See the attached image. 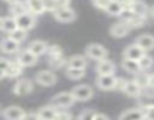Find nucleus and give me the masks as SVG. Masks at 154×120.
Wrapping results in <instances>:
<instances>
[{
    "mask_svg": "<svg viewBox=\"0 0 154 120\" xmlns=\"http://www.w3.org/2000/svg\"><path fill=\"white\" fill-rule=\"evenodd\" d=\"M124 5L120 2V0H111L105 9V12L111 17H121V14L124 12Z\"/></svg>",
    "mask_w": 154,
    "mask_h": 120,
    "instance_id": "nucleus-22",
    "label": "nucleus"
},
{
    "mask_svg": "<svg viewBox=\"0 0 154 120\" xmlns=\"http://www.w3.org/2000/svg\"><path fill=\"white\" fill-rule=\"evenodd\" d=\"M121 68H123L126 72L133 74V75H136L138 72H141V69H139V63H138L136 60L123 59V60H121Z\"/></svg>",
    "mask_w": 154,
    "mask_h": 120,
    "instance_id": "nucleus-27",
    "label": "nucleus"
},
{
    "mask_svg": "<svg viewBox=\"0 0 154 120\" xmlns=\"http://www.w3.org/2000/svg\"><path fill=\"white\" fill-rule=\"evenodd\" d=\"M26 5H27V11L35 17H39L47 12L44 0H26Z\"/></svg>",
    "mask_w": 154,
    "mask_h": 120,
    "instance_id": "nucleus-18",
    "label": "nucleus"
},
{
    "mask_svg": "<svg viewBox=\"0 0 154 120\" xmlns=\"http://www.w3.org/2000/svg\"><path fill=\"white\" fill-rule=\"evenodd\" d=\"M150 87H153L154 89V74L150 75Z\"/></svg>",
    "mask_w": 154,
    "mask_h": 120,
    "instance_id": "nucleus-45",
    "label": "nucleus"
},
{
    "mask_svg": "<svg viewBox=\"0 0 154 120\" xmlns=\"http://www.w3.org/2000/svg\"><path fill=\"white\" fill-rule=\"evenodd\" d=\"M130 30H132V27H130V24L129 23H126V21H118V23H114L112 26H111V29H109V33H111V36L112 38H126L129 33H130Z\"/></svg>",
    "mask_w": 154,
    "mask_h": 120,
    "instance_id": "nucleus-8",
    "label": "nucleus"
},
{
    "mask_svg": "<svg viewBox=\"0 0 154 120\" xmlns=\"http://www.w3.org/2000/svg\"><path fill=\"white\" fill-rule=\"evenodd\" d=\"M118 120H145V113L142 107L138 108H129L126 111L121 113V116L118 117Z\"/></svg>",
    "mask_w": 154,
    "mask_h": 120,
    "instance_id": "nucleus-17",
    "label": "nucleus"
},
{
    "mask_svg": "<svg viewBox=\"0 0 154 120\" xmlns=\"http://www.w3.org/2000/svg\"><path fill=\"white\" fill-rule=\"evenodd\" d=\"M66 77L72 81H79L85 77V69H76V68H66Z\"/></svg>",
    "mask_w": 154,
    "mask_h": 120,
    "instance_id": "nucleus-29",
    "label": "nucleus"
},
{
    "mask_svg": "<svg viewBox=\"0 0 154 120\" xmlns=\"http://www.w3.org/2000/svg\"><path fill=\"white\" fill-rule=\"evenodd\" d=\"M72 95H73L76 102H87L94 96V90L88 84H79V86L72 89Z\"/></svg>",
    "mask_w": 154,
    "mask_h": 120,
    "instance_id": "nucleus-3",
    "label": "nucleus"
},
{
    "mask_svg": "<svg viewBox=\"0 0 154 120\" xmlns=\"http://www.w3.org/2000/svg\"><path fill=\"white\" fill-rule=\"evenodd\" d=\"M91 2H93V5H94L97 9L105 11V9H106V6H108V3H109L111 0H91Z\"/></svg>",
    "mask_w": 154,
    "mask_h": 120,
    "instance_id": "nucleus-37",
    "label": "nucleus"
},
{
    "mask_svg": "<svg viewBox=\"0 0 154 120\" xmlns=\"http://www.w3.org/2000/svg\"><path fill=\"white\" fill-rule=\"evenodd\" d=\"M117 77L115 75H100L96 80V84L100 90H115L117 87Z\"/></svg>",
    "mask_w": 154,
    "mask_h": 120,
    "instance_id": "nucleus-12",
    "label": "nucleus"
},
{
    "mask_svg": "<svg viewBox=\"0 0 154 120\" xmlns=\"http://www.w3.org/2000/svg\"><path fill=\"white\" fill-rule=\"evenodd\" d=\"M54 120H73V117H72V114H70L69 111H66V110H58L57 114H55V117H54Z\"/></svg>",
    "mask_w": 154,
    "mask_h": 120,
    "instance_id": "nucleus-34",
    "label": "nucleus"
},
{
    "mask_svg": "<svg viewBox=\"0 0 154 120\" xmlns=\"http://www.w3.org/2000/svg\"><path fill=\"white\" fill-rule=\"evenodd\" d=\"M57 111H58V110L50 104V105L41 107L39 111H38V114H39V119L41 120H54L55 114H57Z\"/></svg>",
    "mask_w": 154,
    "mask_h": 120,
    "instance_id": "nucleus-25",
    "label": "nucleus"
},
{
    "mask_svg": "<svg viewBox=\"0 0 154 120\" xmlns=\"http://www.w3.org/2000/svg\"><path fill=\"white\" fill-rule=\"evenodd\" d=\"M136 45H139L145 53L147 51H153L154 50V36L150 33H144V35H139L135 41Z\"/></svg>",
    "mask_w": 154,
    "mask_h": 120,
    "instance_id": "nucleus-19",
    "label": "nucleus"
},
{
    "mask_svg": "<svg viewBox=\"0 0 154 120\" xmlns=\"http://www.w3.org/2000/svg\"><path fill=\"white\" fill-rule=\"evenodd\" d=\"M145 54H147V53H145L139 45H136V44H130V45H127V47L124 48V51H123V59L136 60V62H139Z\"/></svg>",
    "mask_w": 154,
    "mask_h": 120,
    "instance_id": "nucleus-9",
    "label": "nucleus"
},
{
    "mask_svg": "<svg viewBox=\"0 0 154 120\" xmlns=\"http://www.w3.org/2000/svg\"><path fill=\"white\" fill-rule=\"evenodd\" d=\"M96 72L97 75H114L115 74V63L109 59H103L97 62L96 65Z\"/></svg>",
    "mask_w": 154,
    "mask_h": 120,
    "instance_id": "nucleus-15",
    "label": "nucleus"
},
{
    "mask_svg": "<svg viewBox=\"0 0 154 120\" xmlns=\"http://www.w3.org/2000/svg\"><path fill=\"white\" fill-rule=\"evenodd\" d=\"M9 12H11L12 17L17 18V17H20V15L29 12V11H27V5H26V2H18V3L9 5Z\"/></svg>",
    "mask_w": 154,
    "mask_h": 120,
    "instance_id": "nucleus-28",
    "label": "nucleus"
},
{
    "mask_svg": "<svg viewBox=\"0 0 154 120\" xmlns=\"http://www.w3.org/2000/svg\"><path fill=\"white\" fill-rule=\"evenodd\" d=\"M23 120H41V119H39V114L38 113H26Z\"/></svg>",
    "mask_w": 154,
    "mask_h": 120,
    "instance_id": "nucleus-40",
    "label": "nucleus"
},
{
    "mask_svg": "<svg viewBox=\"0 0 154 120\" xmlns=\"http://www.w3.org/2000/svg\"><path fill=\"white\" fill-rule=\"evenodd\" d=\"M48 48H50V45H48L45 41H42V39H35V41H32V42L27 45V50H29L30 53H33L36 57H41V56L47 54Z\"/></svg>",
    "mask_w": 154,
    "mask_h": 120,
    "instance_id": "nucleus-11",
    "label": "nucleus"
},
{
    "mask_svg": "<svg viewBox=\"0 0 154 120\" xmlns=\"http://www.w3.org/2000/svg\"><path fill=\"white\" fill-rule=\"evenodd\" d=\"M126 83H127V80H124V78H118V80H117V87H115V90L123 92V89H124Z\"/></svg>",
    "mask_w": 154,
    "mask_h": 120,
    "instance_id": "nucleus-41",
    "label": "nucleus"
},
{
    "mask_svg": "<svg viewBox=\"0 0 154 120\" xmlns=\"http://www.w3.org/2000/svg\"><path fill=\"white\" fill-rule=\"evenodd\" d=\"M23 66H21V63L18 62V60H11V65H9V68H8V71L5 72V77L6 78H18L21 74H23Z\"/></svg>",
    "mask_w": 154,
    "mask_h": 120,
    "instance_id": "nucleus-23",
    "label": "nucleus"
},
{
    "mask_svg": "<svg viewBox=\"0 0 154 120\" xmlns=\"http://www.w3.org/2000/svg\"><path fill=\"white\" fill-rule=\"evenodd\" d=\"M123 93H126L130 98H139L141 93H142V89L135 80H127V83L123 89Z\"/></svg>",
    "mask_w": 154,
    "mask_h": 120,
    "instance_id": "nucleus-21",
    "label": "nucleus"
},
{
    "mask_svg": "<svg viewBox=\"0 0 154 120\" xmlns=\"http://www.w3.org/2000/svg\"><path fill=\"white\" fill-rule=\"evenodd\" d=\"M130 9H132L136 15L144 17V18H147V17L150 15V8H148L142 0H133V3H132Z\"/></svg>",
    "mask_w": 154,
    "mask_h": 120,
    "instance_id": "nucleus-24",
    "label": "nucleus"
},
{
    "mask_svg": "<svg viewBox=\"0 0 154 120\" xmlns=\"http://www.w3.org/2000/svg\"><path fill=\"white\" fill-rule=\"evenodd\" d=\"M2 24H3V18L0 17V30H2Z\"/></svg>",
    "mask_w": 154,
    "mask_h": 120,
    "instance_id": "nucleus-48",
    "label": "nucleus"
},
{
    "mask_svg": "<svg viewBox=\"0 0 154 120\" xmlns=\"http://www.w3.org/2000/svg\"><path fill=\"white\" fill-rule=\"evenodd\" d=\"M2 114H3L5 120H23L26 111L21 107H18V105H9V107H6L3 110Z\"/></svg>",
    "mask_w": 154,
    "mask_h": 120,
    "instance_id": "nucleus-13",
    "label": "nucleus"
},
{
    "mask_svg": "<svg viewBox=\"0 0 154 120\" xmlns=\"http://www.w3.org/2000/svg\"><path fill=\"white\" fill-rule=\"evenodd\" d=\"M20 45L21 44H18V42H15L12 38H5V39H2V42H0V50L5 53V54H18L21 50H20Z\"/></svg>",
    "mask_w": 154,
    "mask_h": 120,
    "instance_id": "nucleus-16",
    "label": "nucleus"
},
{
    "mask_svg": "<svg viewBox=\"0 0 154 120\" xmlns=\"http://www.w3.org/2000/svg\"><path fill=\"white\" fill-rule=\"evenodd\" d=\"M45 2V9L48 12H54L57 8H60L61 5L58 3V0H44Z\"/></svg>",
    "mask_w": 154,
    "mask_h": 120,
    "instance_id": "nucleus-35",
    "label": "nucleus"
},
{
    "mask_svg": "<svg viewBox=\"0 0 154 120\" xmlns=\"http://www.w3.org/2000/svg\"><path fill=\"white\" fill-rule=\"evenodd\" d=\"M38 59H39V57H36V56H35L33 53H30L27 48H26V50H21V51L18 53V56H17V60L21 63L23 68L35 66V65L38 63Z\"/></svg>",
    "mask_w": 154,
    "mask_h": 120,
    "instance_id": "nucleus-14",
    "label": "nucleus"
},
{
    "mask_svg": "<svg viewBox=\"0 0 154 120\" xmlns=\"http://www.w3.org/2000/svg\"><path fill=\"white\" fill-rule=\"evenodd\" d=\"M139 86H141V89L144 90L145 87H150V74H147V72H144V71H141V72H138L136 75H135V78H133Z\"/></svg>",
    "mask_w": 154,
    "mask_h": 120,
    "instance_id": "nucleus-30",
    "label": "nucleus"
},
{
    "mask_svg": "<svg viewBox=\"0 0 154 120\" xmlns=\"http://www.w3.org/2000/svg\"><path fill=\"white\" fill-rule=\"evenodd\" d=\"M94 120H111L106 114H103V113H96V116H94Z\"/></svg>",
    "mask_w": 154,
    "mask_h": 120,
    "instance_id": "nucleus-42",
    "label": "nucleus"
},
{
    "mask_svg": "<svg viewBox=\"0 0 154 120\" xmlns=\"http://www.w3.org/2000/svg\"><path fill=\"white\" fill-rule=\"evenodd\" d=\"M88 65L87 56H81V54H75L70 56L66 60V68H76V69H85Z\"/></svg>",
    "mask_w": 154,
    "mask_h": 120,
    "instance_id": "nucleus-20",
    "label": "nucleus"
},
{
    "mask_svg": "<svg viewBox=\"0 0 154 120\" xmlns=\"http://www.w3.org/2000/svg\"><path fill=\"white\" fill-rule=\"evenodd\" d=\"M75 102L76 101H75L72 92H60L51 99V105L55 107L57 110H66V108L72 107Z\"/></svg>",
    "mask_w": 154,
    "mask_h": 120,
    "instance_id": "nucleus-2",
    "label": "nucleus"
},
{
    "mask_svg": "<svg viewBox=\"0 0 154 120\" xmlns=\"http://www.w3.org/2000/svg\"><path fill=\"white\" fill-rule=\"evenodd\" d=\"M139 63V69L141 71H144V72H147V71H150L151 68H153L154 65V59L151 57V56H148V54H145L142 59L138 62Z\"/></svg>",
    "mask_w": 154,
    "mask_h": 120,
    "instance_id": "nucleus-31",
    "label": "nucleus"
},
{
    "mask_svg": "<svg viewBox=\"0 0 154 120\" xmlns=\"http://www.w3.org/2000/svg\"><path fill=\"white\" fill-rule=\"evenodd\" d=\"M17 29H18V24H17V20H15V17L9 15V17H5V18H3L2 32H5V33L11 35V33H12V32H15Z\"/></svg>",
    "mask_w": 154,
    "mask_h": 120,
    "instance_id": "nucleus-26",
    "label": "nucleus"
},
{
    "mask_svg": "<svg viewBox=\"0 0 154 120\" xmlns=\"http://www.w3.org/2000/svg\"><path fill=\"white\" fill-rule=\"evenodd\" d=\"M9 38H12L15 42L21 44V42H24V41L27 39V32L23 30V29H17L15 32H12V33L9 35Z\"/></svg>",
    "mask_w": 154,
    "mask_h": 120,
    "instance_id": "nucleus-32",
    "label": "nucleus"
},
{
    "mask_svg": "<svg viewBox=\"0 0 154 120\" xmlns=\"http://www.w3.org/2000/svg\"><path fill=\"white\" fill-rule=\"evenodd\" d=\"M33 90H35V84H33V81L29 80V78H20V80L14 84V89H12V92H14L17 96H27V95H30Z\"/></svg>",
    "mask_w": 154,
    "mask_h": 120,
    "instance_id": "nucleus-7",
    "label": "nucleus"
},
{
    "mask_svg": "<svg viewBox=\"0 0 154 120\" xmlns=\"http://www.w3.org/2000/svg\"><path fill=\"white\" fill-rule=\"evenodd\" d=\"M150 15H151V17L154 18V5L151 6V9H150Z\"/></svg>",
    "mask_w": 154,
    "mask_h": 120,
    "instance_id": "nucleus-46",
    "label": "nucleus"
},
{
    "mask_svg": "<svg viewBox=\"0 0 154 120\" xmlns=\"http://www.w3.org/2000/svg\"><path fill=\"white\" fill-rule=\"evenodd\" d=\"M47 56H48V63L51 66V69H60L63 66H66V57L63 54V50L60 45H50L48 51H47Z\"/></svg>",
    "mask_w": 154,
    "mask_h": 120,
    "instance_id": "nucleus-1",
    "label": "nucleus"
},
{
    "mask_svg": "<svg viewBox=\"0 0 154 120\" xmlns=\"http://www.w3.org/2000/svg\"><path fill=\"white\" fill-rule=\"evenodd\" d=\"M15 20H17L18 29H23V30H26V32L32 30V29L36 26V17H35V15H32L30 12H26V14H23V15L17 17Z\"/></svg>",
    "mask_w": 154,
    "mask_h": 120,
    "instance_id": "nucleus-10",
    "label": "nucleus"
},
{
    "mask_svg": "<svg viewBox=\"0 0 154 120\" xmlns=\"http://www.w3.org/2000/svg\"><path fill=\"white\" fill-rule=\"evenodd\" d=\"M3 2H6L9 5H14V3H18V2H26V0H3Z\"/></svg>",
    "mask_w": 154,
    "mask_h": 120,
    "instance_id": "nucleus-44",
    "label": "nucleus"
},
{
    "mask_svg": "<svg viewBox=\"0 0 154 120\" xmlns=\"http://www.w3.org/2000/svg\"><path fill=\"white\" fill-rule=\"evenodd\" d=\"M3 78H6V77H5V72L0 71V80H3Z\"/></svg>",
    "mask_w": 154,
    "mask_h": 120,
    "instance_id": "nucleus-47",
    "label": "nucleus"
},
{
    "mask_svg": "<svg viewBox=\"0 0 154 120\" xmlns=\"http://www.w3.org/2000/svg\"><path fill=\"white\" fill-rule=\"evenodd\" d=\"M85 56H87V59L100 62L103 59H108V50L102 44H88L85 47Z\"/></svg>",
    "mask_w": 154,
    "mask_h": 120,
    "instance_id": "nucleus-4",
    "label": "nucleus"
},
{
    "mask_svg": "<svg viewBox=\"0 0 154 120\" xmlns=\"http://www.w3.org/2000/svg\"><path fill=\"white\" fill-rule=\"evenodd\" d=\"M94 116H96V111L91 108H87V110H82L75 120H94Z\"/></svg>",
    "mask_w": 154,
    "mask_h": 120,
    "instance_id": "nucleus-33",
    "label": "nucleus"
},
{
    "mask_svg": "<svg viewBox=\"0 0 154 120\" xmlns=\"http://www.w3.org/2000/svg\"><path fill=\"white\" fill-rule=\"evenodd\" d=\"M70 2H72V0H58V3H60L61 6H69Z\"/></svg>",
    "mask_w": 154,
    "mask_h": 120,
    "instance_id": "nucleus-43",
    "label": "nucleus"
},
{
    "mask_svg": "<svg viewBox=\"0 0 154 120\" xmlns=\"http://www.w3.org/2000/svg\"><path fill=\"white\" fill-rule=\"evenodd\" d=\"M144 113H145V120H154V108L153 107L144 108Z\"/></svg>",
    "mask_w": 154,
    "mask_h": 120,
    "instance_id": "nucleus-39",
    "label": "nucleus"
},
{
    "mask_svg": "<svg viewBox=\"0 0 154 120\" xmlns=\"http://www.w3.org/2000/svg\"><path fill=\"white\" fill-rule=\"evenodd\" d=\"M9 65H11V60L6 59V57H0V71L6 72L8 68H9Z\"/></svg>",
    "mask_w": 154,
    "mask_h": 120,
    "instance_id": "nucleus-38",
    "label": "nucleus"
},
{
    "mask_svg": "<svg viewBox=\"0 0 154 120\" xmlns=\"http://www.w3.org/2000/svg\"><path fill=\"white\" fill-rule=\"evenodd\" d=\"M141 107H142V108L153 107L154 108V95H148V96H145V98L141 101Z\"/></svg>",
    "mask_w": 154,
    "mask_h": 120,
    "instance_id": "nucleus-36",
    "label": "nucleus"
},
{
    "mask_svg": "<svg viewBox=\"0 0 154 120\" xmlns=\"http://www.w3.org/2000/svg\"><path fill=\"white\" fill-rule=\"evenodd\" d=\"M36 83L42 87H52L57 83V75L52 69H44L36 74Z\"/></svg>",
    "mask_w": 154,
    "mask_h": 120,
    "instance_id": "nucleus-6",
    "label": "nucleus"
},
{
    "mask_svg": "<svg viewBox=\"0 0 154 120\" xmlns=\"http://www.w3.org/2000/svg\"><path fill=\"white\" fill-rule=\"evenodd\" d=\"M52 15L58 23H72L76 20V12L70 6H60L52 12Z\"/></svg>",
    "mask_w": 154,
    "mask_h": 120,
    "instance_id": "nucleus-5",
    "label": "nucleus"
}]
</instances>
